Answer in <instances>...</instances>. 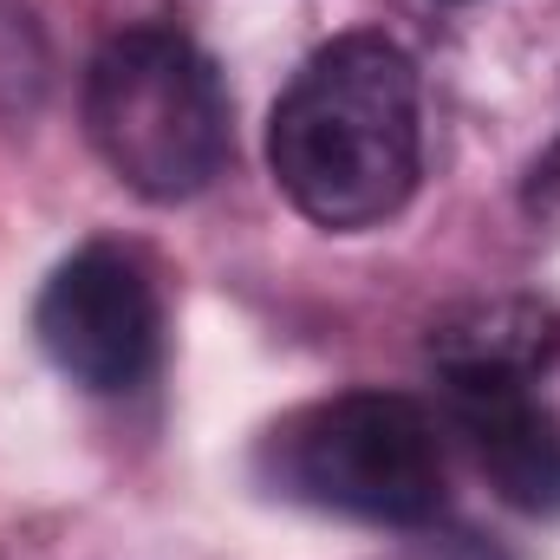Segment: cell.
Masks as SVG:
<instances>
[{"label": "cell", "mask_w": 560, "mask_h": 560, "mask_svg": "<svg viewBox=\"0 0 560 560\" xmlns=\"http://www.w3.org/2000/svg\"><path fill=\"white\" fill-rule=\"evenodd\" d=\"M268 170L280 196L332 235L392 222L423 176L411 52L385 33H339L319 46L268 118Z\"/></svg>", "instance_id": "cell-1"}, {"label": "cell", "mask_w": 560, "mask_h": 560, "mask_svg": "<svg viewBox=\"0 0 560 560\" xmlns=\"http://www.w3.org/2000/svg\"><path fill=\"white\" fill-rule=\"evenodd\" d=\"M85 138L150 202H189L229 170V85L176 26H125L85 72Z\"/></svg>", "instance_id": "cell-2"}, {"label": "cell", "mask_w": 560, "mask_h": 560, "mask_svg": "<svg viewBox=\"0 0 560 560\" xmlns=\"http://www.w3.org/2000/svg\"><path fill=\"white\" fill-rule=\"evenodd\" d=\"M255 469L287 502L372 528H430L443 515L436 418L405 392H339L287 411Z\"/></svg>", "instance_id": "cell-3"}, {"label": "cell", "mask_w": 560, "mask_h": 560, "mask_svg": "<svg viewBox=\"0 0 560 560\" xmlns=\"http://www.w3.org/2000/svg\"><path fill=\"white\" fill-rule=\"evenodd\" d=\"M33 332L72 385H85L98 398H125L163 359L156 275L125 242H85L79 255H66L52 268L39 306H33Z\"/></svg>", "instance_id": "cell-4"}, {"label": "cell", "mask_w": 560, "mask_h": 560, "mask_svg": "<svg viewBox=\"0 0 560 560\" xmlns=\"http://www.w3.org/2000/svg\"><path fill=\"white\" fill-rule=\"evenodd\" d=\"M443 423L522 515H560V411L515 365H436Z\"/></svg>", "instance_id": "cell-5"}, {"label": "cell", "mask_w": 560, "mask_h": 560, "mask_svg": "<svg viewBox=\"0 0 560 560\" xmlns=\"http://www.w3.org/2000/svg\"><path fill=\"white\" fill-rule=\"evenodd\" d=\"M528 202H541V209H560V138H555V150L535 163V176H528Z\"/></svg>", "instance_id": "cell-6"}]
</instances>
